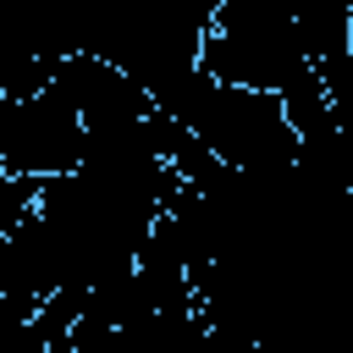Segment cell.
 I'll return each mask as SVG.
<instances>
[{
	"label": "cell",
	"instance_id": "6da1fadb",
	"mask_svg": "<svg viewBox=\"0 0 353 353\" xmlns=\"http://www.w3.org/2000/svg\"><path fill=\"white\" fill-rule=\"evenodd\" d=\"M193 66L226 88L281 94L314 61L303 55V39H298L292 17L281 11V0H221L199 39Z\"/></svg>",
	"mask_w": 353,
	"mask_h": 353
},
{
	"label": "cell",
	"instance_id": "7a4b0ae2",
	"mask_svg": "<svg viewBox=\"0 0 353 353\" xmlns=\"http://www.w3.org/2000/svg\"><path fill=\"white\" fill-rule=\"evenodd\" d=\"M83 160V127H77V110L66 105V94L50 83L39 88L33 99H17L11 105V121H6V143H0V165L11 176H61Z\"/></svg>",
	"mask_w": 353,
	"mask_h": 353
}]
</instances>
